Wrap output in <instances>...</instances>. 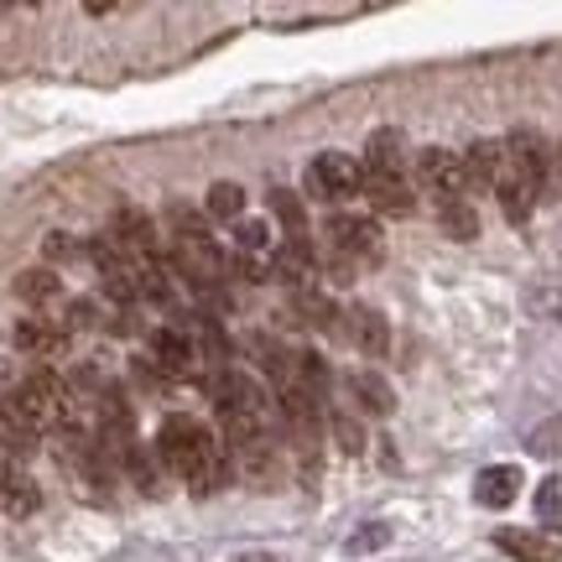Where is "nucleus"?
<instances>
[{
	"label": "nucleus",
	"instance_id": "obj_1",
	"mask_svg": "<svg viewBox=\"0 0 562 562\" xmlns=\"http://www.w3.org/2000/svg\"><path fill=\"white\" fill-rule=\"evenodd\" d=\"M157 459L178 474L182 484H193L199 495H214L224 480H229V463H224L220 442L209 427H199L193 417H172L157 438Z\"/></svg>",
	"mask_w": 562,
	"mask_h": 562
},
{
	"label": "nucleus",
	"instance_id": "obj_2",
	"mask_svg": "<svg viewBox=\"0 0 562 562\" xmlns=\"http://www.w3.org/2000/svg\"><path fill=\"white\" fill-rule=\"evenodd\" d=\"M11 412H16L32 432H63L74 402H68V385H63L53 370H32V375L11 391Z\"/></svg>",
	"mask_w": 562,
	"mask_h": 562
},
{
	"label": "nucleus",
	"instance_id": "obj_3",
	"mask_svg": "<svg viewBox=\"0 0 562 562\" xmlns=\"http://www.w3.org/2000/svg\"><path fill=\"white\" fill-rule=\"evenodd\" d=\"M381 256H385V240L375 220L339 214V220L328 224V266H334V281H355L360 266H375Z\"/></svg>",
	"mask_w": 562,
	"mask_h": 562
},
{
	"label": "nucleus",
	"instance_id": "obj_4",
	"mask_svg": "<svg viewBox=\"0 0 562 562\" xmlns=\"http://www.w3.org/2000/svg\"><path fill=\"white\" fill-rule=\"evenodd\" d=\"M417 178H422V188L438 199V209H442V203H469V193H474L463 157L442 151V146H427V151L417 157Z\"/></svg>",
	"mask_w": 562,
	"mask_h": 562
},
{
	"label": "nucleus",
	"instance_id": "obj_5",
	"mask_svg": "<svg viewBox=\"0 0 562 562\" xmlns=\"http://www.w3.org/2000/svg\"><path fill=\"white\" fill-rule=\"evenodd\" d=\"M307 188L328 203L355 199V193H364V167L355 157H344V151H323V157L307 167Z\"/></svg>",
	"mask_w": 562,
	"mask_h": 562
},
{
	"label": "nucleus",
	"instance_id": "obj_6",
	"mask_svg": "<svg viewBox=\"0 0 562 562\" xmlns=\"http://www.w3.org/2000/svg\"><path fill=\"white\" fill-rule=\"evenodd\" d=\"M495 547L510 552L516 562H562V537L547 526H501Z\"/></svg>",
	"mask_w": 562,
	"mask_h": 562
},
{
	"label": "nucleus",
	"instance_id": "obj_7",
	"mask_svg": "<svg viewBox=\"0 0 562 562\" xmlns=\"http://www.w3.org/2000/svg\"><path fill=\"white\" fill-rule=\"evenodd\" d=\"M364 199H370L375 214H396V220L417 209V193H412L406 172H364Z\"/></svg>",
	"mask_w": 562,
	"mask_h": 562
},
{
	"label": "nucleus",
	"instance_id": "obj_8",
	"mask_svg": "<svg viewBox=\"0 0 562 562\" xmlns=\"http://www.w3.org/2000/svg\"><path fill=\"white\" fill-rule=\"evenodd\" d=\"M68 328L58 318H21L16 323V349L21 355H32V360H58L63 349H68Z\"/></svg>",
	"mask_w": 562,
	"mask_h": 562
},
{
	"label": "nucleus",
	"instance_id": "obj_9",
	"mask_svg": "<svg viewBox=\"0 0 562 562\" xmlns=\"http://www.w3.org/2000/svg\"><path fill=\"white\" fill-rule=\"evenodd\" d=\"M172 266H178V271L193 281V286H214V281L224 277V256L214 250V240H178V250H172Z\"/></svg>",
	"mask_w": 562,
	"mask_h": 562
},
{
	"label": "nucleus",
	"instance_id": "obj_10",
	"mask_svg": "<svg viewBox=\"0 0 562 562\" xmlns=\"http://www.w3.org/2000/svg\"><path fill=\"white\" fill-rule=\"evenodd\" d=\"M505 161H510V172H521L537 193H542L547 182V140L537 131H516V136L505 140Z\"/></svg>",
	"mask_w": 562,
	"mask_h": 562
},
{
	"label": "nucleus",
	"instance_id": "obj_11",
	"mask_svg": "<svg viewBox=\"0 0 562 562\" xmlns=\"http://www.w3.org/2000/svg\"><path fill=\"white\" fill-rule=\"evenodd\" d=\"M313 261H318V256H313L307 235H297V240H281V250L271 256V277L286 281L292 292H302V286H313V281H307V277H313Z\"/></svg>",
	"mask_w": 562,
	"mask_h": 562
},
{
	"label": "nucleus",
	"instance_id": "obj_12",
	"mask_svg": "<svg viewBox=\"0 0 562 562\" xmlns=\"http://www.w3.org/2000/svg\"><path fill=\"white\" fill-rule=\"evenodd\" d=\"M42 505V490L32 474H21L16 463H0V510L5 516H32Z\"/></svg>",
	"mask_w": 562,
	"mask_h": 562
},
{
	"label": "nucleus",
	"instance_id": "obj_13",
	"mask_svg": "<svg viewBox=\"0 0 562 562\" xmlns=\"http://www.w3.org/2000/svg\"><path fill=\"white\" fill-rule=\"evenodd\" d=\"M151 360H157L161 375H188L193 360H199V349H193L188 334H178V328H157V334H151Z\"/></svg>",
	"mask_w": 562,
	"mask_h": 562
},
{
	"label": "nucleus",
	"instance_id": "obj_14",
	"mask_svg": "<svg viewBox=\"0 0 562 562\" xmlns=\"http://www.w3.org/2000/svg\"><path fill=\"white\" fill-rule=\"evenodd\" d=\"M516 495H521V469H510V463H495L474 480V501L490 505V510H505Z\"/></svg>",
	"mask_w": 562,
	"mask_h": 562
},
{
	"label": "nucleus",
	"instance_id": "obj_15",
	"mask_svg": "<svg viewBox=\"0 0 562 562\" xmlns=\"http://www.w3.org/2000/svg\"><path fill=\"white\" fill-rule=\"evenodd\" d=\"M349 339L360 344L364 360H381L385 349H391V328H385V318L375 307H355L349 313Z\"/></svg>",
	"mask_w": 562,
	"mask_h": 562
},
{
	"label": "nucleus",
	"instance_id": "obj_16",
	"mask_svg": "<svg viewBox=\"0 0 562 562\" xmlns=\"http://www.w3.org/2000/svg\"><path fill=\"white\" fill-rule=\"evenodd\" d=\"M463 167H469V182L474 188H495L505 178V140H474L463 151Z\"/></svg>",
	"mask_w": 562,
	"mask_h": 562
},
{
	"label": "nucleus",
	"instance_id": "obj_17",
	"mask_svg": "<svg viewBox=\"0 0 562 562\" xmlns=\"http://www.w3.org/2000/svg\"><path fill=\"white\" fill-rule=\"evenodd\" d=\"M495 199H501L505 220H510V224H526V220H531V209H537V188H531L521 172H510V161H505V178L495 182Z\"/></svg>",
	"mask_w": 562,
	"mask_h": 562
},
{
	"label": "nucleus",
	"instance_id": "obj_18",
	"mask_svg": "<svg viewBox=\"0 0 562 562\" xmlns=\"http://www.w3.org/2000/svg\"><path fill=\"white\" fill-rule=\"evenodd\" d=\"M292 313H297L307 328H323V334H334V328H339V307H334V297H323L318 286L292 292Z\"/></svg>",
	"mask_w": 562,
	"mask_h": 562
},
{
	"label": "nucleus",
	"instance_id": "obj_19",
	"mask_svg": "<svg viewBox=\"0 0 562 562\" xmlns=\"http://www.w3.org/2000/svg\"><path fill=\"white\" fill-rule=\"evenodd\" d=\"M37 438L42 432H32V427L11 412V402H0V453H5V459H26V453H37Z\"/></svg>",
	"mask_w": 562,
	"mask_h": 562
},
{
	"label": "nucleus",
	"instance_id": "obj_20",
	"mask_svg": "<svg viewBox=\"0 0 562 562\" xmlns=\"http://www.w3.org/2000/svg\"><path fill=\"white\" fill-rule=\"evenodd\" d=\"M349 391L360 396V406L370 417H391L396 412V396H391V385L375 375V370H360V375H349Z\"/></svg>",
	"mask_w": 562,
	"mask_h": 562
},
{
	"label": "nucleus",
	"instance_id": "obj_21",
	"mask_svg": "<svg viewBox=\"0 0 562 562\" xmlns=\"http://www.w3.org/2000/svg\"><path fill=\"white\" fill-rule=\"evenodd\" d=\"M364 172H406L402 136H396V131H375V136H370V146H364Z\"/></svg>",
	"mask_w": 562,
	"mask_h": 562
},
{
	"label": "nucleus",
	"instance_id": "obj_22",
	"mask_svg": "<svg viewBox=\"0 0 562 562\" xmlns=\"http://www.w3.org/2000/svg\"><path fill=\"white\" fill-rule=\"evenodd\" d=\"M63 292L58 271H47V266H32V271H21L16 277V297L32 302V307H42V302H53Z\"/></svg>",
	"mask_w": 562,
	"mask_h": 562
},
{
	"label": "nucleus",
	"instance_id": "obj_23",
	"mask_svg": "<svg viewBox=\"0 0 562 562\" xmlns=\"http://www.w3.org/2000/svg\"><path fill=\"white\" fill-rule=\"evenodd\" d=\"M240 214H245V188L240 182H214V188H209V220L240 224Z\"/></svg>",
	"mask_w": 562,
	"mask_h": 562
},
{
	"label": "nucleus",
	"instance_id": "obj_24",
	"mask_svg": "<svg viewBox=\"0 0 562 562\" xmlns=\"http://www.w3.org/2000/svg\"><path fill=\"white\" fill-rule=\"evenodd\" d=\"M271 214H277V224L286 229V240L307 235V214H302V199H297V193L277 188V193H271Z\"/></svg>",
	"mask_w": 562,
	"mask_h": 562
},
{
	"label": "nucleus",
	"instance_id": "obj_25",
	"mask_svg": "<svg viewBox=\"0 0 562 562\" xmlns=\"http://www.w3.org/2000/svg\"><path fill=\"white\" fill-rule=\"evenodd\" d=\"M442 229L453 235V240H480V214L469 209V203H442Z\"/></svg>",
	"mask_w": 562,
	"mask_h": 562
},
{
	"label": "nucleus",
	"instance_id": "obj_26",
	"mask_svg": "<svg viewBox=\"0 0 562 562\" xmlns=\"http://www.w3.org/2000/svg\"><path fill=\"white\" fill-rule=\"evenodd\" d=\"M121 459H125V469H131V480H136L146 495H151V490H157V463H151V453H146L140 442H131Z\"/></svg>",
	"mask_w": 562,
	"mask_h": 562
},
{
	"label": "nucleus",
	"instance_id": "obj_27",
	"mask_svg": "<svg viewBox=\"0 0 562 562\" xmlns=\"http://www.w3.org/2000/svg\"><path fill=\"white\" fill-rule=\"evenodd\" d=\"M385 542H391V526H364V531H355V537L344 542V552H349V558H364V552H381Z\"/></svg>",
	"mask_w": 562,
	"mask_h": 562
},
{
	"label": "nucleus",
	"instance_id": "obj_28",
	"mask_svg": "<svg viewBox=\"0 0 562 562\" xmlns=\"http://www.w3.org/2000/svg\"><path fill=\"white\" fill-rule=\"evenodd\" d=\"M531 453H537V459H558V453H562V417L531 432Z\"/></svg>",
	"mask_w": 562,
	"mask_h": 562
},
{
	"label": "nucleus",
	"instance_id": "obj_29",
	"mask_svg": "<svg viewBox=\"0 0 562 562\" xmlns=\"http://www.w3.org/2000/svg\"><path fill=\"white\" fill-rule=\"evenodd\" d=\"M537 516H542V521H558L562 516V480H542V490H537Z\"/></svg>",
	"mask_w": 562,
	"mask_h": 562
},
{
	"label": "nucleus",
	"instance_id": "obj_30",
	"mask_svg": "<svg viewBox=\"0 0 562 562\" xmlns=\"http://www.w3.org/2000/svg\"><path fill=\"white\" fill-rule=\"evenodd\" d=\"M334 438H339L344 453H364V432L349 417H334Z\"/></svg>",
	"mask_w": 562,
	"mask_h": 562
},
{
	"label": "nucleus",
	"instance_id": "obj_31",
	"mask_svg": "<svg viewBox=\"0 0 562 562\" xmlns=\"http://www.w3.org/2000/svg\"><path fill=\"white\" fill-rule=\"evenodd\" d=\"M240 250H245V256L266 250V224H240Z\"/></svg>",
	"mask_w": 562,
	"mask_h": 562
},
{
	"label": "nucleus",
	"instance_id": "obj_32",
	"mask_svg": "<svg viewBox=\"0 0 562 562\" xmlns=\"http://www.w3.org/2000/svg\"><path fill=\"white\" fill-rule=\"evenodd\" d=\"M47 256H63V261H68V256H79V245L63 240V235H47Z\"/></svg>",
	"mask_w": 562,
	"mask_h": 562
},
{
	"label": "nucleus",
	"instance_id": "obj_33",
	"mask_svg": "<svg viewBox=\"0 0 562 562\" xmlns=\"http://www.w3.org/2000/svg\"><path fill=\"white\" fill-rule=\"evenodd\" d=\"M240 562H271V558H240Z\"/></svg>",
	"mask_w": 562,
	"mask_h": 562
}]
</instances>
